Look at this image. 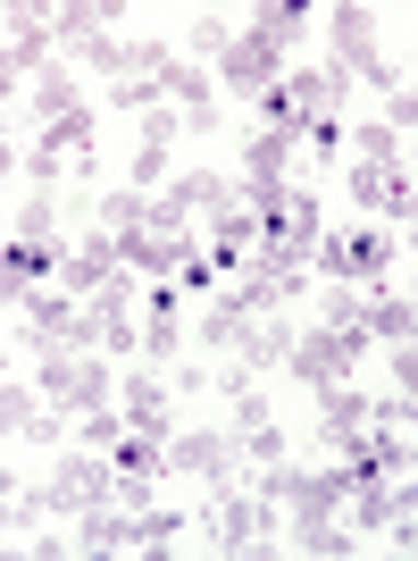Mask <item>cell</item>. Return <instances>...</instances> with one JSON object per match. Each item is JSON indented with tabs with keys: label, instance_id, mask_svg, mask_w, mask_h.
<instances>
[{
	"label": "cell",
	"instance_id": "obj_27",
	"mask_svg": "<svg viewBox=\"0 0 418 561\" xmlns=\"http://www.w3.org/2000/svg\"><path fill=\"white\" fill-rule=\"evenodd\" d=\"M160 76H117V84H109V110H126V117H151V110H160Z\"/></svg>",
	"mask_w": 418,
	"mask_h": 561
},
{
	"label": "cell",
	"instance_id": "obj_20",
	"mask_svg": "<svg viewBox=\"0 0 418 561\" xmlns=\"http://www.w3.org/2000/svg\"><path fill=\"white\" fill-rule=\"evenodd\" d=\"M151 210H160V193H142V185H117V193H101V202H93V218H101L109 234L151 227Z\"/></svg>",
	"mask_w": 418,
	"mask_h": 561
},
{
	"label": "cell",
	"instance_id": "obj_21",
	"mask_svg": "<svg viewBox=\"0 0 418 561\" xmlns=\"http://www.w3.org/2000/svg\"><path fill=\"white\" fill-rule=\"evenodd\" d=\"M34 117H43V126H59V117H84V84H76L68 68H43V76H34Z\"/></svg>",
	"mask_w": 418,
	"mask_h": 561
},
{
	"label": "cell",
	"instance_id": "obj_4",
	"mask_svg": "<svg viewBox=\"0 0 418 561\" xmlns=\"http://www.w3.org/2000/svg\"><path fill=\"white\" fill-rule=\"evenodd\" d=\"M360 352H376L369 328H302V344H293V360H285V377H302V386H344L351 369H360Z\"/></svg>",
	"mask_w": 418,
	"mask_h": 561
},
{
	"label": "cell",
	"instance_id": "obj_40",
	"mask_svg": "<svg viewBox=\"0 0 418 561\" xmlns=\"http://www.w3.org/2000/svg\"><path fill=\"white\" fill-rule=\"evenodd\" d=\"M402 294H410V310H418V285H402Z\"/></svg>",
	"mask_w": 418,
	"mask_h": 561
},
{
	"label": "cell",
	"instance_id": "obj_33",
	"mask_svg": "<svg viewBox=\"0 0 418 561\" xmlns=\"http://www.w3.org/2000/svg\"><path fill=\"white\" fill-rule=\"evenodd\" d=\"M351 528H394V486H360L351 494Z\"/></svg>",
	"mask_w": 418,
	"mask_h": 561
},
{
	"label": "cell",
	"instance_id": "obj_35",
	"mask_svg": "<svg viewBox=\"0 0 418 561\" xmlns=\"http://www.w3.org/2000/svg\"><path fill=\"white\" fill-rule=\"evenodd\" d=\"M243 453H252L259 469H268V461H293V453H285V436H277V420H268V427H252V436H243Z\"/></svg>",
	"mask_w": 418,
	"mask_h": 561
},
{
	"label": "cell",
	"instance_id": "obj_5",
	"mask_svg": "<svg viewBox=\"0 0 418 561\" xmlns=\"http://www.w3.org/2000/svg\"><path fill=\"white\" fill-rule=\"evenodd\" d=\"M234 461H243L234 427H176V445H167V469L201 478V486H234Z\"/></svg>",
	"mask_w": 418,
	"mask_h": 561
},
{
	"label": "cell",
	"instance_id": "obj_16",
	"mask_svg": "<svg viewBox=\"0 0 418 561\" xmlns=\"http://www.w3.org/2000/svg\"><path fill=\"white\" fill-rule=\"evenodd\" d=\"M369 335L376 344H410L418 335V310H410L402 285H369Z\"/></svg>",
	"mask_w": 418,
	"mask_h": 561
},
{
	"label": "cell",
	"instance_id": "obj_15",
	"mask_svg": "<svg viewBox=\"0 0 418 561\" xmlns=\"http://www.w3.org/2000/svg\"><path fill=\"white\" fill-rule=\"evenodd\" d=\"M285 93H293V110H302V117H326V110H344L351 76L326 59V68H293V76H285Z\"/></svg>",
	"mask_w": 418,
	"mask_h": 561
},
{
	"label": "cell",
	"instance_id": "obj_11",
	"mask_svg": "<svg viewBox=\"0 0 418 561\" xmlns=\"http://www.w3.org/2000/svg\"><path fill=\"white\" fill-rule=\"evenodd\" d=\"M117 252H126V268H135V277L160 285V277H176L201 243H193V234H151V227H135V234H117Z\"/></svg>",
	"mask_w": 418,
	"mask_h": 561
},
{
	"label": "cell",
	"instance_id": "obj_13",
	"mask_svg": "<svg viewBox=\"0 0 418 561\" xmlns=\"http://www.w3.org/2000/svg\"><path fill=\"white\" fill-rule=\"evenodd\" d=\"M293 344H302V328H285L277 310H268V319H252V328H243L234 360H243L252 377H268V369H285V360H293Z\"/></svg>",
	"mask_w": 418,
	"mask_h": 561
},
{
	"label": "cell",
	"instance_id": "obj_25",
	"mask_svg": "<svg viewBox=\"0 0 418 561\" xmlns=\"http://www.w3.org/2000/svg\"><path fill=\"white\" fill-rule=\"evenodd\" d=\"M293 151H302L293 135H268V126H259V135H252V160H243V168H252L243 185H285V160H293Z\"/></svg>",
	"mask_w": 418,
	"mask_h": 561
},
{
	"label": "cell",
	"instance_id": "obj_39",
	"mask_svg": "<svg viewBox=\"0 0 418 561\" xmlns=\"http://www.w3.org/2000/svg\"><path fill=\"white\" fill-rule=\"evenodd\" d=\"M402 243H410V252H418V218H410V227H402Z\"/></svg>",
	"mask_w": 418,
	"mask_h": 561
},
{
	"label": "cell",
	"instance_id": "obj_30",
	"mask_svg": "<svg viewBox=\"0 0 418 561\" xmlns=\"http://www.w3.org/2000/svg\"><path fill=\"white\" fill-rule=\"evenodd\" d=\"M234 50V25L218 18V9H201V18H193V59H227Z\"/></svg>",
	"mask_w": 418,
	"mask_h": 561
},
{
	"label": "cell",
	"instance_id": "obj_14",
	"mask_svg": "<svg viewBox=\"0 0 418 561\" xmlns=\"http://www.w3.org/2000/svg\"><path fill=\"white\" fill-rule=\"evenodd\" d=\"M126 420L142 427V436H160V445H176V402H167V386L151 369L126 377Z\"/></svg>",
	"mask_w": 418,
	"mask_h": 561
},
{
	"label": "cell",
	"instance_id": "obj_17",
	"mask_svg": "<svg viewBox=\"0 0 418 561\" xmlns=\"http://www.w3.org/2000/svg\"><path fill=\"white\" fill-rule=\"evenodd\" d=\"M76 545H84V553H126V545H135V512H126V503H101V512H76Z\"/></svg>",
	"mask_w": 418,
	"mask_h": 561
},
{
	"label": "cell",
	"instance_id": "obj_6",
	"mask_svg": "<svg viewBox=\"0 0 418 561\" xmlns=\"http://www.w3.org/2000/svg\"><path fill=\"white\" fill-rule=\"evenodd\" d=\"M101 503H117V461H101V453L84 445V453H68V461H59V478H50V519L101 512Z\"/></svg>",
	"mask_w": 418,
	"mask_h": 561
},
{
	"label": "cell",
	"instance_id": "obj_31",
	"mask_svg": "<svg viewBox=\"0 0 418 561\" xmlns=\"http://www.w3.org/2000/svg\"><path fill=\"white\" fill-rule=\"evenodd\" d=\"M176 537H185V512H160V503L135 512V545H142V553H151V545H176Z\"/></svg>",
	"mask_w": 418,
	"mask_h": 561
},
{
	"label": "cell",
	"instance_id": "obj_32",
	"mask_svg": "<svg viewBox=\"0 0 418 561\" xmlns=\"http://www.w3.org/2000/svg\"><path fill=\"white\" fill-rule=\"evenodd\" d=\"M18 234L50 243V234H59V202H50V193H25V202H18Z\"/></svg>",
	"mask_w": 418,
	"mask_h": 561
},
{
	"label": "cell",
	"instance_id": "obj_12",
	"mask_svg": "<svg viewBox=\"0 0 418 561\" xmlns=\"http://www.w3.org/2000/svg\"><path fill=\"white\" fill-rule=\"evenodd\" d=\"M167 202H176V210H201V218H227V210H243V185H227V176H218V168H185V176H176V185H167Z\"/></svg>",
	"mask_w": 418,
	"mask_h": 561
},
{
	"label": "cell",
	"instance_id": "obj_2",
	"mask_svg": "<svg viewBox=\"0 0 418 561\" xmlns=\"http://www.w3.org/2000/svg\"><path fill=\"white\" fill-rule=\"evenodd\" d=\"M277 528H285V512L259 503L252 486H218L201 503V537L218 545V553H259V545H277Z\"/></svg>",
	"mask_w": 418,
	"mask_h": 561
},
{
	"label": "cell",
	"instance_id": "obj_34",
	"mask_svg": "<svg viewBox=\"0 0 418 561\" xmlns=\"http://www.w3.org/2000/svg\"><path fill=\"white\" fill-rule=\"evenodd\" d=\"M84 68H93V76H109V84H117V76H126V43L93 34V43H84Z\"/></svg>",
	"mask_w": 418,
	"mask_h": 561
},
{
	"label": "cell",
	"instance_id": "obj_38",
	"mask_svg": "<svg viewBox=\"0 0 418 561\" xmlns=\"http://www.w3.org/2000/svg\"><path fill=\"white\" fill-rule=\"evenodd\" d=\"M394 377H402V394H418V335H410V344H394Z\"/></svg>",
	"mask_w": 418,
	"mask_h": 561
},
{
	"label": "cell",
	"instance_id": "obj_10",
	"mask_svg": "<svg viewBox=\"0 0 418 561\" xmlns=\"http://www.w3.org/2000/svg\"><path fill=\"white\" fill-rule=\"evenodd\" d=\"M117 268H126V252H117V234L101 227V234H84V243H76V252H68V268H59V285H68L76 302H93L101 285L117 277Z\"/></svg>",
	"mask_w": 418,
	"mask_h": 561
},
{
	"label": "cell",
	"instance_id": "obj_19",
	"mask_svg": "<svg viewBox=\"0 0 418 561\" xmlns=\"http://www.w3.org/2000/svg\"><path fill=\"white\" fill-rule=\"evenodd\" d=\"M68 268V252L59 243H34V234H9V285H50Z\"/></svg>",
	"mask_w": 418,
	"mask_h": 561
},
{
	"label": "cell",
	"instance_id": "obj_8",
	"mask_svg": "<svg viewBox=\"0 0 418 561\" xmlns=\"http://www.w3.org/2000/svg\"><path fill=\"white\" fill-rule=\"evenodd\" d=\"M218 84H234L243 101L277 93V84H285V50H277V43H259L252 25H243V34H234V50L218 59Z\"/></svg>",
	"mask_w": 418,
	"mask_h": 561
},
{
	"label": "cell",
	"instance_id": "obj_36",
	"mask_svg": "<svg viewBox=\"0 0 418 561\" xmlns=\"http://www.w3.org/2000/svg\"><path fill=\"white\" fill-rule=\"evenodd\" d=\"M385 126H394V135H402V142H410V135H418V93H410V84H402V93H394V101H385Z\"/></svg>",
	"mask_w": 418,
	"mask_h": 561
},
{
	"label": "cell",
	"instance_id": "obj_23",
	"mask_svg": "<svg viewBox=\"0 0 418 561\" xmlns=\"http://www.w3.org/2000/svg\"><path fill=\"white\" fill-rule=\"evenodd\" d=\"M243 328H252V310L234 302V294H218V302H209L201 319H193V335H201L209 352H234V344H243Z\"/></svg>",
	"mask_w": 418,
	"mask_h": 561
},
{
	"label": "cell",
	"instance_id": "obj_1",
	"mask_svg": "<svg viewBox=\"0 0 418 561\" xmlns=\"http://www.w3.org/2000/svg\"><path fill=\"white\" fill-rule=\"evenodd\" d=\"M326 34H335V68L360 76V84H376V93L394 101L402 93V68L376 50V9H360V0H335V9H318Z\"/></svg>",
	"mask_w": 418,
	"mask_h": 561
},
{
	"label": "cell",
	"instance_id": "obj_7",
	"mask_svg": "<svg viewBox=\"0 0 418 561\" xmlns=\"http://www.w3.org/2000/svg\"><path fill=\"white\" fill-rule=\"evenodd\" d=\"M50 43H59V34H50V9H34V0H9V59H0V84H9V93H18V84H34V76H43V59H50Z\"/></svg>",
	"mask_w": 418,
	"mask_h": 561
},
{
	"label": "cell",
	"instance_id": "obj_28",
	"mask_svg": "<svg viewBox=\"0 0 418 561\" xmlns=\"http://www.w3.org/2000/svg\"><path fill=\"white\" fill-rule=\"evenodd\" d=\"M76 427H84V445H93V453H117V445H126V427H135V420L101 402V411H76Z\"/></svg>",
	"mask_w": 418,
	"mask_h": 561
},
{
	"label": "cell",
	"instance_id": "obj_3",
	"mask_svg": "<svg viewBox=\"0 0 418 561\" xmlns=\"http://www.w3.org/2000/svg\"><path fill=\"white\" fill-rule=\"evenodd\" d=\"M394 252H402V234L360 218V227H344V234H326V243H318V268L335 285H385V277H394Z\"/></svg>",
	"mask_w": 418,
	"mask_h": 561
},
{
	"label": "cell",
	"instance_id": "obj_9",
	"mask_svg": "<svg viewBox=\"0 0 418 561\" xmlns=\"http://www.w3.org/2000/svg\"><path fill=\"white\" fill-rule=\"evenodd\" d=\"M369 411H376V402L360 394V386H318V445L335 453V461H344V453H360Z\"/></svg>",
	"mask_w": 418,
	"mask_h": 561
},
{
	"label": "cell",
	"instance_id": "obj_26",
	"mask_svg": "<svg viewBox=\"0 0 418 561\" xmlns=\"http://www.w3.org/2000/svg\"><path fill=\"white\" fill-rule=\"evenodd\" d=\"M43 519H50V486H25V494H9V545H25V537H43Z\"/></svg>",
	"mask_w": 418,
	"mask_h": 561
},
{
	"label": "cell",
	"instance_id": "obj_37",
	"mask_svg": "<svg viewBox=\"0 0 418 561\" xmlns=\"http://www.w3.org/2000/svg\"><path fill=\"white\" fill-rule=\"evenodd\" d=\"M176 277H185L193 294H209V302H218V260H209V252H193L185 268H176Z\"/></svg>",
	"mask_w": 418,
	"mask_h": 561
},
{
	"label": "cell",
	"instance_id": "obj_18",
	"mask_svg": "<svg viewBox=\"0 0 418 561\" xmlns=\"http://www.w3.org/2000/svg\"><path fill=\"white\" fill-rule=\"evenodd\" d=\"M160 93L185 101V117H193V110H218V76H209L201 59H167V68H160Z\"/></svg>",
	"mask_w": 418,
	"mask_h": 561
},
{
	"label": "cell",
	"instance_id": "obj_24",
	"mask_svg": "<svg viewBox=\"0 0 418 561\" xmlns=\"http://www.w3.org/2000/svg\"><path fill=\"white\" fill-rule=\"evenodd\" d=\"M351 160H369V168H402L410 151H402V135L385 126V117H360V126H351Z\"/></svg>",
	"mask_w": 418,
	"mask_h": 561
},
{
	"label": "cell",
	"instance_id": "obj_22",
	"mask_svg": "<svg viewBox=\"0 0 418 561\" xmlns=\"http://www.w3.org/2000/svg\"><path fill=\"white\" fill-rule=\"evenodd\" d=\"M310 18H318V9H302V0H268V9H252V34L277 43V50H293L310 34Z\"/></svg>",
	"mask_w": 418,
	"mask_h": 561
},
{
	"label": "cell",
	"instance_id": "obj_29",
	"mask_svg": "<svg viewBox=\"0 0 418 561\" xmlns=\"http://www.w3.org/2000/svg\"><path fill=\"white\" fill-rule=\"evenodd\" d=\"M302 151H318V160H344V151H351V126H344V110H326V117H310V135H302Z\"/></svg>",
	"mask_w": 418,
	"mask_h": 561
}]
</instances>
